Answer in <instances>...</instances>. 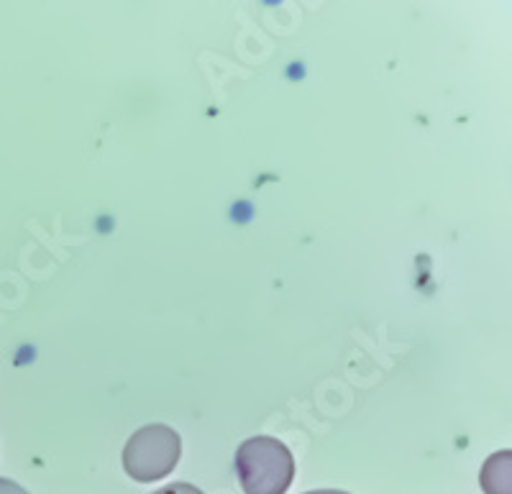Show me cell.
<instances>
[{
  "mask_svg": "<svg viewBox=\"0 0 512 494\" xmlns=\"http://www.w3.org/2000/svg\"><path fill=\"white\" fill-rule=\"evenodd\" d=\"M236 474L246 494H285L295 479V459L277 438H249L236 451Z\"/></svg>",
  "mask_w": 512,
  "mask_h": 494,
  "instance_id": "1",
  "label": "cell"
},
{
  "mask_svg": "<svg viewBox=\"0 0 512 494\" xmlns=\"http://www.w3.org/2000/svg\"><path fill=\"white\" fill-rule=\"evenodd\" d=\"M182 454V441L175 428L154 423L128 438L123 448V469L136 482H157L175 471Z\"/></svg>",
  "mask_w": 512,
  "mask_h": 494,
  "instance_id": "2",
  "label": "cell"
},
{
  "mask_svg": "<svg viewBox=\"0 0 512 494\" xmlns=\"http://www.w3.org/2000/svg\"><path fill=\"white\" fill-rule=\"evenodd\" d=\"M510 466H512L510 451H500V454L489 456L487 464L482 466V477H479L484 492L487 494H510L512 492Z\"/></svg>",
  "mask_w": 512,
  "mask_h": 494,
  "instance_id": "3",
  "label": "cell"
},
{
  "mask_svg": "<svg viewBox=\"0 0 512 494\" xmlns=\"http://www.w3.org/2000/svg\"><path fill=\"white\" fill-rule=\"evenodd\" d=\"M154 494H203V489L192 487V484H187V482H175V484H169V487L159 489V492H154Z\"/></svg>",
  "mask_w": 512,
  "mask_h": 494,
  "instance_id": "4",
  "label": "cell"
},
{
  "mask_svg": "<svg viewBox=\"0 0 512 494\" xmlns=\"http://www.w3.org/2000/svg\"><path fill=\"white\" fill-rule=\"evenodd\" d=\"M0 494H29L21 484L11 482V479H0Z\"/></svg>",
  "mask_w": 512,
  "mask_h": 494,
  "instance_id": "5",
  "label": "cell"
},
{
  "mask_svg": "<svg viewBox=\"0 0 512 494\" xmlns=\"http://www.w3.org/2000/svg\"><path fill=\"white\" fill-rule=\"evenodd\" d=\"M308 494H349V492H338V489H318V492H308Z\"/></svg>",
  "mask_w": 512,
  "mask_h": 494,
  "instance_id": "6",
  "label": "cell"
}]
</instances>
